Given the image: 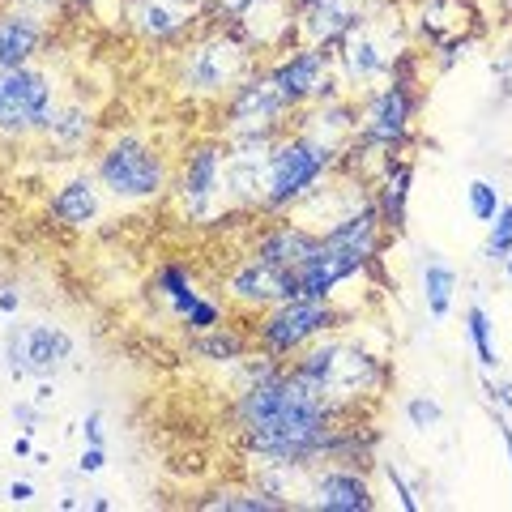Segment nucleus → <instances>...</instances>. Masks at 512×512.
I'll use <instances>...</instances> for the list:
<instances>
[{
	"mask_svg": "<svg viewBox=\"0 0 512 512\" xmlns=\"http://www.w3.org/2000/svg\"><path fill=\"white\" fill-rule=\"evenodd\" d=\"M235 423L248 453L261 461H286V466H312L316 457H329L338 440L333 406L320 402L291 367L248 380L235 397Z\"/></svg>",
	"mask_w": 512,
	"mask_h": 512,
	"instance_id": "1",
	"label": "nucleus"
},
{
	"mask_svg": "<svg viewBox=\"0 0 512 512\" xmlns=\"http://www.w3.org/2000/svg\"><path fill=\"white\" fill-rule=\"evenodd\" d=\"M291 372L308 384L320 402L333 406L338 419L355 414L363 397H376L384 389V380H389L380 355L342 338H329V342L316 338L312 346H303L291 363Z\"/></svg>",
	"mask_w": 512,
	"mask_h": 512,
	"instance_id": "2",
	"label": "nucleus"
},
{
	"mask_svg": "<svg viewBox=\"0 0 512 512\" xmlns=\"http://www.w3.org/2000/svg\"><path fill=\"white\" fill-rule=\"evenodd\" d=\"M338 158H342V150L320 141L308 128H295L291 137H278L274 146H269L261 210H269V214L295 210L299 201H308L312 192L325 184V175L338 167Z\"/></svg>",
	"mask_w": 512,
	"mask_h": 512,
	"instance_id": "3",
	"label": "nucleus"
},
{
	"mask_svg": "<svg viewBox=\"0 0 512 512\" xmlns=\"http://www.w3.org/2000/svg\"><path fill=\"white\" fill-rule=\"evenodd\" d=\"M338 325H342V312L333 308L329 299L299 295V299L265 308L261 320H256V329H252V342L274 359H295L303 346H312L316 338H325V333H333Z\"/></svg>",
	"mask_w": 512,
	"mask_h": 512,
	"instance_id": "4",
	"label": "nucleus"
},
{
	"mask_svg": "<svg viewBox=\"0 0 512 512\" xmlns=\"http://www.w3.org/2000/svg\"><path fill=\"white\" fill-rule=\"evenodd\" d=\"M248 69H252V47L222 26V30L201 35L184 52L180 86L188 94H201V99H222V94H231L239 82H244Z\"/></svg>",
	"mask_w": 512,
	"mask_h": 512,
	"instance_id": "5",
	"label": "nucleus"
},
{
	"mask_svg": "<svg viewBox=\"0 0 512 512\" xmlns=\"http://www.w3.org/2000/svg\"><path fill=\"white\" fill-rule=\"evenodd\" d=\"M94 180L107 188L116 201H150L167 192V163L154 146H146L141 137L124 133L111 146H103L99 163H94Z\"/></svg>",
	"mask_w": 512,
	"mask_h": 512,
	"instance_id": "6",
	"label": "nucleus"
},
{
	"mask_svg": "<svg viewBox=\"0 0 512 512\" xmlns=\"http://www.w3.org/2000/svg\"><path fill=\"white\" fill-rule=\"evenodd\" d=\"M77 342L69 329L52 320H30V325L5 329V372L9 380H56L73 363Z\"/></svg>",
	"mask_w": 512,
	"mask_h": 512,
	"instance_id": "7",
	"label": "nucleus"
},
{
	"mask_svg": "<svg viewBox=\"0 0 512 512\" xmlns=\"http://www.w3.org/2000/svg\"><path fill=\"white\" fill-rule=\"evenodd\" d=\"M56 111V82L39 64L22 69H0V137L18 141L43 133Z\"/></svg>",
	"mask_w": 512,
	"mask_h": 512,
	"instance_id": "8",
	"label": "nucleus"
},
{
	"mask_svg": "<svg viewBox=\"0 0 512 512\" xmlns=\"http://www.w3.org/2000/svg\"><path fill=\"white\" fill-rule=\"evenodd\" d=\"M333 64V47H320V43H299L295 52H286L278 64H269V82L286 99V107L299 111L303 103H333L342 99L346 86L342 77L329 73Z\"/></svg>",
	"mask_w": 512,
	"mask_h": 512,
	"instance_id": "9",
	"label": "nucleus"
},
{
	"mask_svg": "<svg viewBox=\"0 0 512 512\" xmlns=\"http://www.w3.org/2000/svg\"><path fill=\"white\" fill-rule=\"evenodd\" d=\"M175 197H180V210L197 222L218 214V205L227 201V141H201L188 150Z\"/></svg>",
	"mask_w": 512,
	"mask_h": 512,
	"instance_id": "10",
	"label": "nucleus"
},
{
	"mask_svg": "<svg viewBox=\"0 0 512 512\" xmlns=\"http://www.w3.org/2000/svg\"><path fill=\"white\" fill-rule=\"evenodd\" d=\"M286 116H295L286 99L274 90L269 73H248L227 94V137H278Z\"/></svg>",
	"mask_w": 512,
	"mask_h": 512,
	"instance_id": "11",
	"label": "nucleus"
},
{
	"mask_svg": "<svg viewBox=\"0 0 512 512\" xmlns=\"http://www.w3.org/2000/svg\"><path fill=\"white\" fill-rule=\"evenodd\" d=\"M397 56L402 52H393V43L380 39V30H376L372 18L359 22L350 35H342L338 47H333V64H338V77H342L346 94L367 90L372 82H380V77H389Z\"/></svg>",
	"mask_w": 512,
	"mask_h": 512,
	"instance_id": "12",
	"label": "nucleus"
},
{
	"mask_svg": "<svg viewBox=\"0 0 512 512\" xmlns=\"http://www.w3.org/2000/svg\"><path fill=\"white\" fill-rule=\"evenodd\" d=\"M227 295L239 303V308H252V312H265L274 308V303H286V299H299V274L295 269H278L261 261V256H248L244 265L235 269L227 278Z\"/></svg>",
	"mask_w": 512,
	"mask_h": 512,
	"instance_id": "13",
	"label": "nucleus"
},
{
	"mask_svg": "<svg viewBox=\"0 0 512 512\" xmlns=\"http://www.w3.org/2000/svg\"><path fill=\"white\" fill-rule=\"evenodd\" d=\"M291 9L299 22V39L320 47H338L342 35L367 22L363 0H291Z\"/></svg>",
	"mask_w": 512,
	"mask_h": 512,
	"instance_id": "14",
	"label": "nucleus"
},
{
	"mask_svg": "<svg viewBox=\"0 0 512 512\" xmlns=\"http://www.w3.org/2000/svg\"><path fill=\"white\" fill-rule=\"evenodd\" d=\"M312 504L325 508V512H372L376 508V495L367 487V478L346 470V466H329L312 478Z\"/></svg>",
	"mask_w": 512,
	"mask_h": 512,
	"instance_id": "15",
	"label": "nucleus"
},
{
	"mask_svg": "<svg viewBox=\"0 0 512 512\" xmlns=\"http://www.w3.org/2000/svg\"><path fill=\"white\" fill-rule=\"evenodd\" d=\"M43 22L35 9L26 5H9L0 9V69H22V64H35L39 47H43Z\"/></svg>",
	"mask_w": 512,
	"mask_h": 512,
	"instance_id": "16",
	"label": "nucleus"
},
{
	"mask_svg": "<svg viewBox=\"0 0 512 512\" xmlns=\"http://www.w3.org/2000/svg\"><path fill=\"white\" fill-rule=\"evenodd\" d=\"M47 210H52V218L60 222V227H69V231L94 227V222H99V214H103L99 180H94V175H73V180H64V184L52 192Z\"/></svg>",
	"mask_w": 512,
	"mask_h": 512,
	"instance_id": "17",
	"label": "nucleus"
},
{
	"mask_svg": "<svg viewBox=\"0 0 512 512\" xmlns=\"http://www.w3.org/2000/svg\"><path fill=\"white\" fill-rule=\"evenodd\" d=\"M320 248V231H308L303 222H278V227H269L261 239H256V256L269 265H278V269H295L299 274V265L308 261V256H316Z\"/></svg>",
	"mask_w": 512,
	"mask_h": 512,
	"instance_id": "18",
	"label": "nucleus"
},
{
	"mask_svg": "<svg viewBox=\"0 0 512 512\" xmlns=\"http://www.w3.org/2000/svg\"><path fill=\"white\" fill-rule=\"evenodd\" d=\"M133 26L150 43H171L192 26L188 0H133Z\"/></svg>",
	"mask_w": 512,
	"mask_h": 512,
	"instance_id": "19",
	"label": "nucleus"
},
{
	"mask_svg": "<svg viewBox=\"0 0 512 512\" xmlns=\"http://www.w3.org/2000/svg\"><path fill=\"white\" fill-rule=\"evenodd\" d=\"M410 184H414V163H393L384 158V175L376 188V210H380V227L402 235L406 231V201H410Z\"/></svg>",
	"mask_w": 512,
	"mask_h": 512,
	"instance_id": "20",
	"label": "nucleus"
},
{
	"mask_svg": "<svg viewBox=\"0 0 512 512\" xmlns=\"http://www.w3.org/2000/svg\"><path fill=\"white\" fill-rule=\"evenodd\" d=\"M188 350L205 363H239V359H248V333H239L231 325H214V329L197 333Z\"/></svg>",
	"mask_w": 512,
	"mask_h": 512,
	"instance_id": "21",
	"label": "nucleus"
},
{
	"mask_svg": "<svg viewBox=\"0 0 512 512\" xmlns=\"http://www.w3.org/2000/svg\"><path fill=\"white\" fill-rule=\"evenodd\" d=\"M453 295H457V269L431 256L423 265V303H427V316L431 320H448L453 312Z\"/></svg>",
	"mask_w": 512,
	"mask_h": 512,
	"instance_id": "22",
	"label": "nucleus"
},
{
	"mask_svg": "<svg viewBox=\"0 0 512 512\" xmlns=\"http://www.w3.org/2000/svg\"><path fill=\"white\" fill-rule=\"evenodd\" d=\"M90 111L82 107V103H56V111H52V120H47V128L43 133L56 141V146H64V150H82L86 141H90Z\"/></svg>",
	"mask_w": 512,
	"mask_h": 512,
	"instance_id": "23",
	"label": "nucleus"
},
{
	"mask_svg": "<svg viewBox=\"0 0 512 512\" xmlns=\"http://www.w3.org/2000/svg\"><path fill=\"white\" fill-rule=\"evenodd\" d=\"M150 286H154V291L167 299L171 316H180V320L188 316L192 303L201 299V295H197V286H192V274H188V269H184L180 261H167V265L154 274V282H150Z\"/></svg>",
	"mask_w": 512,
	"mask_h": 512,
	"instance_id": "24",
	"label": "nucleus"
},
{
	"mask_svg": "<svg viewBox=\"0 0 512 512\" xmlns=\"http://www.w3.org/2000/svg\"><path fill=\"white\" fill-rule=\"evenodd\" d=\"M466 333H470V346H474V355H478V367H483V372H495V367H500V350H495L491 316H487L483 303H470V312H466Z\"/></svg>",
	"mask_w": 512,
	"mask_h": 512,
	"instance_id": "25",
	"label": "nucleus"
},
{
	"mask_svg": "<svg viewBox=\"0 0 512 512\" xmlns=\"http://www.w3.org/2000/svg\"><path fill=\"white\" fill-rule=\"evenodd\" d=\"M491 235H487V261H508L512 256V205L500 201V210H495V218L487 222Z\"/></svg>",
	"mask_w": 512,
	"mask_h": 512,
	"instance_id": "26",
	"label": "nucleus"
},
{
	"mask_svg": "<svg viewBox=\"0 0 512 512\" xmlns=\"http://www.w3.org/2000/svg\"><path fill=\"white\" fill-rule=\"evenodd\" d=\"M406 423L414 431H436L444 423V406L436 402V397H427V393H414L406 402Z\"/></svg>",
	"mask_w": 512,
	"mask_h": 512,
	"instance_id": "27",
	"label": "nucleus"
},
{
	"mask_svg": "<svg viewBox=\"0 0 512 512\" xmlns=\"http://www.w3.org/2000/svg\"><path fill=\"white\" fill-rule=\"evenodd\" d=\"M466 197H470V214L478 222H491L495 210H500V192H495V184H487V180H474L466 188Z\"/></svg>",
	"mask_w": 512,
	"mask_h": 512,
	"instance_id": "28",
	"label": "nucleus"
},
{
	"mask_svg": "<svg viewBox=\"0 0 512 512\" xmlns=\"http://www.w3.org/2000/svg\"><path fill=\"white\" fill-rule=\"evenodd\" d=\"M214 325H222V303H214V299H197L188 308V316H184V329L188 333H205V329H214Z\"/></svg>",
	"mask_w": 512,
	"mask_h": 512,
	"instance_id": "29",
	"label": "nucleus"
},
{
	"mask_svg": "<svg viewBox=\"0 0 512 512\" xmlns=\"http://www.w3.org/2000/svg\"><path fill=\"white\" fill-rule=\"evenodd\" d=\"M384 478H389V487H393V495H397V504H402L406 512H419V500H414V487L402 478V470H397V466H384Z\"/></svg>",
	"mask_w": 512,
	"mask_h": 512,
	"instance_id": "30",
	"label": "nucleus"
},
{
	"mask_svg": "<svg viewBox=\"0 0 512 512\" xmlns=\"http://www.w3.org/2000/svg\"><path fill=\"white\" fill-rule=\"evenodd\" d=\"M13 423H18L22 431H30V436H35L39 423H43V406L35 402V397H30V402H18V406H13Z\"/></svg>",
	"mask_w": 512,
	"mask_h": 512,
	"instance_id": "31",
	"label": "nucleus"
},
{
	"mask_svg": "<svg viewBox=\"0 0 512 512\" xmlns=\"http://www.w3.org/2000/svg\"><path fill=\"white\" fill-rule=\"evenodd\" d=\"M107 466V444H86L77 457V474H103Z\"/></svg>",
	"mask_w": 512,
	"mask_h": 512,
	"instance_id": "32",
	"label": "nucleus"
},
{
	"mask_svg": "<svg viewBox=\"0 0 512 512\" xmlns=\"http://www.w3.org/2000/svg\"><path fill=\"white\" fill-rule=\"evenodd\" d=\"M82 440L86 444H107V427H103V410H90L82 419Z\"/></svg>",
	"mask_w": 512,
	"mask_h": 512,
	"instance_id": "33",
	"label": "nucleus"
},
{
	"mask_svg": "<svg viewBox=\"0 0 512 512\" xmlns=\"http://www.w3.org/2000/svg\"><path fill=\"white\" fill-rule=\"evenodd\" d=\"M5 500L9 504H30V500H35V483H26V478H13V483L5 487Z\"/></svg>",
	"mask_w": 512,
	"mask_h": 512,
	"instance_id": "34",
	"label": "nucleus"
},
{
	"mask_svg": "<svg viewBox=\"0 0 512 512\" xmlns=\"http://www.w3.org/2000/svg\"><path fill=\"white\" fill-rule=\"evenodd\" d=\"M18 312H22V295H18V291H0V316L13 320Z\"/></svg>",
	"mask_w": 512,
	"mask_h": 512,
	"instance_id": "35",
	"label": "nucleus"
},
{
	"mask_svg": "<svg viewBox=\"0 0 512 512\" xmlns=\"http://www.w3.org/2000/svg\"><path fill=\"white\" fill-rule=\"evenodd\" d=\"M487 389H491V397H495V402H500L504 410H512V380H495V384H487Z\"/></svg>",
	"mask_w": 512,
	"mask_h": 512,
	"instance_id": "36",
	"label": "nucleus"
},
{
	"mask_svg": "<svg viewBox=\"0 0 512 512\" xmlns=\"http://www.w3.org/2000/svg\"><path fill=\"white\" fill-rule=\"evenodd\" d=\"M35 402H39L43 410L56 402V384H52V380H39V384H35Z\"/></svg>",
	"mask_w": 512,
	"mask_h": 512,
	"instance_id": "37",
	"label": "nucleus"
},
{
	"mask_svg": "<svg viewBox=\"0 0 512 512\" xmlns=\"http://www.w3.org/2000/svg\"><path fill=\"white\" fill-rule=\"evenodd\" d=\"M35 453V436H30V431H22L18 440H13V457H30Z\"/></svg>",
	"mask_w": 512,
	"mask_h": 512,
	"instance_id": "38",
	"label": "nucleus"
},
{
	"mask_svg": "<svg viewBox=\"0 0 512 512\" xmlns=\"http://www.w3.org/2000/svg\"><path fill=\"white\" fill-rule=\"evenodd\" d=\"M504 269H508V278H512V256H508V261H504Z\"/></svg>",
	"mask_w": 512,
	"mask_h": 512,
	"instance_id": "39",
	"label": "nucleus"
},
{
	"mask_svg": "<svg viewBox=\"0 0 512 512\" xmlns=\"http://www.w3.org/2000/svg\"><path fill=\"white\" fill-rule=\"evenodd\" d=\"M77 5H99V0H77Z\"/></svg>",
	"mask_w": 512,
	"mask_h": 512,
	"instance_id": "40",
	"label": "nucleus"
}]
</instances>
